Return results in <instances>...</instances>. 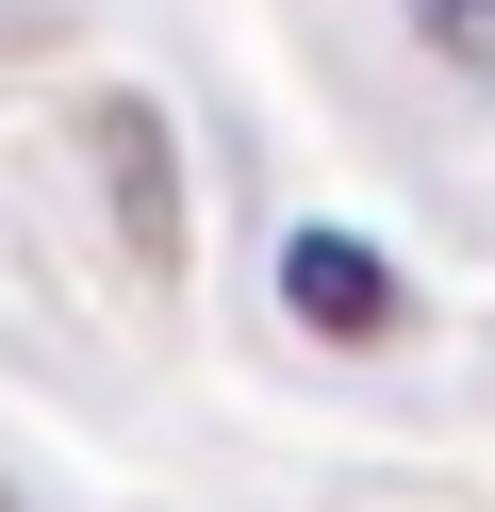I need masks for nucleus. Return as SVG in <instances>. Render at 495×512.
Returning a JSON list of instances; mask_svg holds the SVG:
<instances>
[{
  "label": "nucleus",
  "mask_w": 495,
  "mask_h": 512,
  "mask_svg": "<svg viewBox=\"0 0 495 512\" xmlns=\"http://www.w3.org/2000/svg\"><path fill=\"white\" fill-rule=\"evenodd\" d=\"M83 166H99V215H116L132 281H182V133H165V100H83Z\"/></svg>",
  "instance_id": "f257e3e1"
},
{
  "label": "nucleus",
  "mask_w": 495,
  "mask_h": 512,
  "mask_svg": "<svg viewBox=\"0 0 495 512\" xmlns=\"http://www.w3.org/2000/svg\"><path fill=\"white\" fill-rule=\"evenodd\" d=\"M281 298H297V331H330V347H380L396 331V265L347 248V232H297L281 248Z\"/></svg>",
  "instance_id": "f03ea898"
},
{
  "label": "nucleus",
  "mask_w": 495,
  "mask_h": 512,
  "mask_svg": "<svg viewBox=\"0 0 495 512\" xmlns=\"http://www.w3.org/2000/svg\"><path fill=\"white\" fill-rule=\"evenodd\" d=\"M413 34L446 50V67H495V0H413Z\"/></svg>",
  "instance_id": "7ed1b4c3"
},
{
  "label": "nucleus",
  "mask_w": 495,
  "mask_h": 512,
  "mask_svg": "<svg viewBox=\"0 0 495 512\" xmlns=\"http://www.w3.org/2000/svg\"><path fill=\"white\" fill-rule=\"evenodd\" d=\"M0 512H17V496H0Z\"/></svg>",
  "instance_id": "20e7f679"
}]
</instances>
